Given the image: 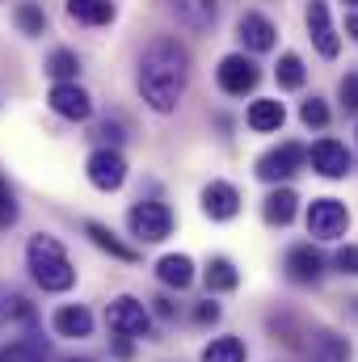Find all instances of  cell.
I'll list each match as a JSON object with an SVG mask.
<instances>
[{
    "label": "cell",
    "instance_id": "6da1fadb",
    "mask_svg": "<svg viewBox=\"0 0 358 362\" xmlns=\"http://www.w3.org/2000/svg\"><path fill=\"white\" fill-rule=\"evenodd\" d=\"M135 85H139V97L156 114H173L181 105V97H185V85H190V51L169 34L152 38L148 51L139 55Z\"/></svg>",
    "mask_w": 358,
    "mask_h": 362
},
{
    "label": "cell",
    "instance_id": "7a4b0ae2",
    "mask_svg": "<svg viewBox=\"0 0 358 362\" xmlns=\"http://www.w3.org/2000/svg\"><path fill=\"white\" fill-rule=\"evenodd\" d=\"M25 266H30V278H34L42 291H51V295L76 286V266H72L68 249H64L55 236H42V232L30 236V245H25Z\"/></svg>",
    "mask_w": 358,
    "mask_h": 362
},
{
    "label": "cell",
    "instance_id": "3957f363",
    "mask_svg": "<svg viewBox=\"0 0 358 362\" xmlns=\"http://www.w3.org/2000/svg\"><path fill=\"white\" fill-rule=\"evenodd\" d=\"M127 228L135 232V240H144V245H161V240L173 232V211H169L165 202H156V198L135 202V206L127 211Z\"/></svg>",
    "mask_w": 358,
    "mask_h": 362
},
{
    "label": "cell",
    "instance_id": "277c9868",
    "mask_svg": "<svg viewBox=\"0 0 358 362\" xmlns=\"http://www.w3.org/2000/svg\"><path fill=\"white\" fill-rule=\"evenodd\" d=\"M105 325H110L114 337H131V341H139V337L152 333V312H148L135 295H118V299L105 308Z\"/></svg>",
    "mask_w": 358,
    "mask_h": 362
},
{
    "label": "cell",
    "instance_id": "5b68a950",
    "mask_svg": "<svg viewBox=\"0 0 358 362\" xmlns=\"http://www.w3.org/2000/svg\"><path fill=\"white\" fill-rule=\"evenodd\" d=\"M346 228H350L346 202H337V198H312V206H308V232L316 240H337V236H346Z\"/></svg>",
    "mask_w": 358,
    "mask_h": 362
},
{
    "label": "cell",
    "instance_id": "8992f818",
    "mask_svg": "<svg viewBox=\"0 0 358 362\" xmlns=\"http://www.w3.org/2000/svg\"><path fill=\"white\" fill-rule=\"evenodd\" d=\"M215 81H219V89L228 93V97H245V93L258 89L262 68H258L249 55H224L219 68H215Z\"/></svg>",
    "mask_w": 358,
    "mask_h": 362
},
{
    "label": "cell",
    "instance_id": "52a82bcc",
    "mask_svg": "<svg viewBox=\"0 0 358 362\" xmlns=\"http://www.w3.org/2000/svg\"><path fill=\"white\" fill-rule=\"evenodd\" d=\"M304 160H308V148L304 144H278V148H270L266 156L258 160V177L270 181V185H278V181L295 177L304 169Z\"/></svg>",
    "mask_w": 358,
    "mask_h": 362
},
{
    "label": "cell",
    "instance_id": "ba28073f",
    "mask_svg": "<svg viewBox=\"0 0 358 362\" xmlns=\"http://www.w3.org/2000/svg\"><path fill=\"white\" fill-rule=\"evenodd\" d=\"M85 173H89V181L101 194H114V189H122V181H127V160H122L118 148H97L89 156V165H85Z\"/></svg>",
    "mask_w": 358,
    "mask_h": 362
},
{
    "label": "cell",
    "instance_id": "9c48e42d",
    "mask_svg": "<svg viewBox=\"0 0 358 362\" xmlns=\"http://www.w3.org/2000/svg\"><path fill=\"white\" fill-rule=\"evenodd\" d=\"M47 101H51V110L59 114V118H68V122H85L93 114V97L76 81H55L51 93H47Z\"/></svg>",
    "mask_w": 358,
    "mask_h": 362
},
{
    "label": "cell",
    "instance_id": "30bf717a",
    "mask_svg": "<svg viewBox=\"0 0 358 362\" xmlns=\"http://www.w3.org/2000/svg\"><path fill=\"white\" fill-rule=\"evenodd\" d=\"M308 34H312V47H316L325 59H337L342 34L333 30V17H329V4H325V0H308Z\"/></svg>",
    "mask_w": 358,
    "mask_h": 362
},
{
    "label": "cell",
    "instance_id": "8fae6325",
    "mask_svg": "<svg viewBox=\"0 0 358 362\" xmlns=\"http://www.w3.org/2000/svg\"><path fill=\"white\" fill-rule=\"evenodd\" d=\"M308 160H312V169H316L321 177H329V181H337V177L350 173V152H346V144H342V139H329V135L308 148Z\"/></svg>",
    "mask_w": 358,
    "mask_h": 362
},
{
    "label": "cell",
    "instance_id": "7c38bea8",
    "mask_svg": "<svg viewBox=\"0 0 358 362\" xmlns=\"http://www.w3.org/2000/svg\"><path fill=\"white\" fill-rule=\"evenodd\" d=\"M202 215L207 219H236L241 215V189L232 185V181H211L207 189H202Z\"/></svg>",
    "mask_w": 358,
    "mask_h": 362
},
{
    "label": "cell",
    "instance_id": "4fadbf2b",
    "mask_svg": "<svg viewBox=\"0 0 358 362\" xmlns=\"http://www.w3.org/2000/svg\"><path fill=\"white\" fill-rule=\"evenodd\" d=\"M236 38H241L249 51L266 55V51H274V42H278V30H274V21H270L266 13H241V21H236Z\"/></svg>",
    "mask_w": 358,
    "mask_h": 362
},
{
    "label": "cell",
    "instance_id": "5bb4252c",
    "mask_svg": "<svg viewBox=\"0 0 358 362\" xmlns=\"http://www.w3.org/2000/svg\"><path fill=\"white\" fill-rule=\"evenodd\" d=\"M282 270H287V278H291V282L312 286V282H321V274H325V257H321L312 245H295V249H287Z\"/></svg>",
    "mask_w": 358,
    "mask_h": 362
},
{
    "label": "cell",
    "instance_id": "9a60e30c",
    "mask_svg": "<svg viewBox=\"0 0 358 362\" xmlns=\"http://www.w3.org/2000/svg\"><path fill=\"white\" fill-rule=\"evenodd\" d=\"M173 17L190 34H207L215 25V13H219V0H169Z\"/></svg>",
    "mask_w": 358,
    "mask_h": 362
},
{
    "label": "cell",
    "instance_id": "2e32d148",
    "mask_svg": "<svg viewBox=\"0 0 358 362\" xmlns=\"http://www.w3.org/2000/svg\"><path fill=\"white\" fill-rule=\"evenodd\" d=\"M51 325H55V333H59V337L81 341V337H89V333H93V312L85 308V303H64V308L51 316Z\"/></svg>",
    "mask_w": 358,
    "mask_h": 362
},
{
    "label": "cell",
    "instance_id": "e0dca14e",
    "mask_svg": "<svg viewBox=\"0 0 358 362\" xmlns=\"http://www.w3.org/2000/svg\"><path fill=\"white\" fill-rule=\"evenodd\" d=\"M245 122H249V131L270 135V131H278V127L287 122V110H282V101H278V97H262V101H253V105H249Z\"/></svg>",
    "mask_w": 358,
    "mask_h": 362
},
{
    "label": "cell",
    "instance_id": "ac0fdd59",
    "mask_svg": "<svg viewBox=\"0 0 358 362\" xmlns=\"http://www.w3.org/2000/svg\"><path fill=\"white\" fill-rule=\"evenodd\" d=\"M308 362H350V341L337 333H316L308 341Z\"/></svg>",
    "mask_w": 358,
    "mask_h": 362
},
{
    "label": "cell",
    "instance_id": "d6986e66",
    "mask_svg": "<svg viewBox=\"0 0 358 362\" xmlns=\"http://www.w3.org/2000/svg\"><path fill=\"white\" fill-rule=\"evenodd\" d=\"M156 278H161L165 286H173V291H185V286L194 282V262H190L185 253H169V257L156 262Z\"/></svg>",
    "mask_w": 358,
    "mask_h": 362
},
{
    "label": "cell",
    "instance_id": "ffe728a7",
    "mask_svg": "<svg viewBox=\"0 0 358 362\" xmlns=\"http://www.w3.org/2000/svg\"><path fill=\"white\" fill-rule=\"evenodd\" d=\"M114 13V0H68V17L81 25H110Z\"/></svg>",
    "mask_w": 358,
    "mask_h": 362
},
{
    "label": "cell",
    "instance_id": "44dd1931",
    "mask_svg": "<svg viewBox=\"0 0 358 362\" xmlns=\"http://www.w3.org/2000/svg\"><path fill=\"white\" fill-rule=\"evenodd\" d=\"M202 278H207V291H211V295H224V291H236V286H241V270H236L228 257H211L207 270H202Z\"/></svg>",
    "mask_w": 358,
    "mask_h": 362
},
{
    "label": "cell",
    "instance_id": "7402d4cb",
    "mask_svg": "<svg viewBox=\"0 0 358 362\" xmlns=\"http://www.w3.org/2000/svg\"><path fill=\"white\" fill-rule=\"evenodd\" d=\"M85 236H89L101 253H110V257H118V262H135V249H131V245H122V240H118V236H114L105 223L89 219V223H85Z\"/></svg>",
    "mask_w": 358,
    "mask_h": 362
},
{
    "label": "cell",
    "instance_id": "603a6c76",
    "mask_svg": "<svg viewBox=\"0 0 358 362\" xmlns=\"http://www.w3.org/2000/svg\"><path fill=\"white\" fill-rule=\"evenodd\" d=\"M295 189H274L266 202H262V215H266L270 228H287L291 219H295Z\"/></svg>",
    "mask_w": 358,
    "mask_h": 362
},
{
    "label": "cell",
    "instance_id": "cb8c5ba5",
    "mask_svg": "<svg viewBox=\"0 0 358 362\" xmlns=\"http://www.w3.org/2000/svg\"><path fill=\"white\" fill-rule=\"evenodd\" d=\"M13 21H17V30H21L25 38L47 34V13H42V4H34V0H21V4L13 8Z\"/></svg>",
    "mask_w": 358,
    "mask_h": 362
},
{
    "label": "cell",
    "instance_id": "d4e9b609",
    "mask_svg": "<svg viewBox=\"0 0 358 362\" xmlns=\"http://www.w3.org/2000/svg\"><path fill=\"white\" fill-rule=\"evenodd\" d=\"M274 76H278V89H304V81H308V68H304V59H299L295 51H287V55L278 59Z\"/></svg>",
    "mask_w": 358,
    "mask_h": 362
},
{
    "label": "cell",
    "instance_id": "484cf974",
    "mask_svg": "<svg viewBox=\"0 0 358 362\" xmlns=\"http://www.w3.org/2000/svg\"><path fill=\"white\" fill-rule=\"evenodd\" d=\"M245 341L241 337H215L207 350H202V362H245Z\"/></svg>",
    "mask_w": 358,
    "mask_h": 362
},
{
    "label": "cell",
    "instance_id": "4316f807",
    "mask_svg": "<svg viewBox=\"0 0 358 362\" xmlns=\"http://www.w3.org/2000/svg\"><path fill=\"white\" fill-rule=\"evenodd\" d=\"M47 72H51L55 81H76V72H81V59H76V51H68V47L51 51V59H47Z\"/></svg>",
    "mask_w": 358,
    "mask_h": 362
},
{
    "label": "cell",
    "instance_id": "83f0119b",
    "mask_svg": "<svg viewBox=\"0 0 358 362\" xmlns=\"http://www.w3.org/2000/svg\"><path fill=\"white\" fill-rule=\"evenodd\" d=\"M42 358H47V350L38 341H8V346H0V362H42Z\"/></svg>",
    "mask_w": 358,
    "mask_h": 362
},
{
    "label": "cell",
    "instance_id": "f1b7e54d",
    "mask_svg": "<svg viewBox=\"0 0 358 362\" xmlns=\"http://www.w3.org/2000/svg\"><path fill=\"white\" fill-rule=\"evenodd\" d=\"M299 122L312 127V131H325V127H329V105H325L321 97H308V101L299 105Z\"/></svg>",
    "mask_w": 358,
    "mask_h": 362
},
{
    "label": "cell",
    "instance_id": "f546056e",
    "mask_svg": "<svg viewBox=\"0 0 358 362\" xmlns=\"http://www.w3.org/2000/svg\"><path fill=\"white\" fill-rule=\"evenodd\" d=\"M13 223H17V198H13L8 181L0 177V232H4V228H13Z\"/></svg>",
    "mask_w": 358,
    "mask_h": 362
},
{
    "label": "cell",
    "instance_id": "4dcf8cb0",
    "mask_svg": "<svg viewBox=\"0 0 358 362\" xmlns=\"http://www.w3.org/2000/svg\"><path fill=\"white\" fill-rule=\"evenodd\" d=\"M337 93H342V110H346V114H358V72L342 76Z\"/></svg>",
    "mask_w": 358,
    "mask_h": 362
},
{
    "label": "cell",
    "instance_id": "1f68e13d",
    "mask_svg": "<svg viewBox=\"0 0 358 362\" xmlns=\"http://www.w3.org/2000/svg\"><path fill=\"white\" fill-rule=\"evenodd\" d=\"M333 266L342 274H354L358 278V245H342V249L333 253Z\"/></svg>",
    "mask_w": 358,
    "mask_h": 362
},
{
    "label": "cell",
    "instance_id": "d6a6232c",
    "mask_svg": "<svg viewBox=\"0 0 358 362\" xmlns=\"http://www.w3.org/2000/svg\"><path fill=\"white\" fill-rule=\"evenodd\" d=\"M97 135L105 139V148H118V144L127 139V135H122V122H101V127H97Z\"/></svg>",
    "mask_w": 358,
    "mask_h": 362
},
{
    "label": "cell",
    "instance_id": "836d02e7",
    "mask_svg": "<svg viewBox=\"0 0 358 362\" xmlns=\"http://www.w3.org/2000/svg\"><path fill=\"white\" fill-rule=\"evenodd\" d=\"M215 320H219V303L202 299V303L194 308V325H215Z\"/></svg>",
    "mask_w": 358,
    "mask_h": 362
},
{
    "label": "cell",
    "instance_id": "e575fe53",
    "mask_svg": "<svg viewBox=\"0 0 358 362\" xmlns=\"http://www.w3.org/2000/svg\"><path fill=\"white\" fill-rule=\"evenodd\" d=\"M8 316H17V320H34V308H30V299L13 295V299H8Z\"/></svg>",
    "mask_w": 358,
    "mask_h": 362
},
{
    "label": "cell",
    "instance_id": "d590c367",
    "mask_svg": "<svg viewBox=\"0 0 358 362\" xmlns=\"http://www.w3.org/2000/svg\"><path fill=\"white\" fill-rule=\"evenodd\" d=\"M114 354H118V358H131V354H135V341H131V337H114Z\"/></svg>",
    "mask_w": 358,
    "mask_h": 362
},
{
    "label": "cell",
    "instance_id": "8d00e7d4",
    "mask_svg": "<svg viewBox=\"0 0 358 362\" xmlns=\"http://www.w3.org/2000/svg\"><path fill=\"white\" fill-rule=\"evenodd\" d=\"M156 316H161V320H173V316H178L173 299H156Z\"/></svg>",
    "mask_w": 358,
    "mask_h": 362
},
{
    "label": "cell",
    "instance_id": "74e56055",
    "mask_svg": "<svg viewBox=\"0 0 358 362\" xmlns=\"http://www.w3.org/2000/svg\"><path fill=\"white\" fill-rule=\"evenodd\" d=\"M346 34H350V38L358 42V8L350 13V17H346Z\"/></svg>",
    "mask_w": 358,
    "mask_h": 362
},
{
    "label": "cell",
    "instance_id": "f35d334b",
    "mask_svg": "<svg viewBox=\"0 0 358 362\" xmlns=\"http://www.w3.org/2000/svg\"><path fill=\"white\" fill-rule=\"evenodd\" d=\"M68 362H93V358H68Z\"/></svg>",
    "mask_w": 358,
    "mask_h": 362
},
{
    "label": "cell",
    "instance_id": "ab89813d",
    "mask_svg": "<svg viewBox=\"0 0 358 362\" xmlns=\"http://www.w3.org/2000/svg\"><path fill=\"white\" fill-rule=\"evenodd\" d=\"M346 4H358V0H346Z\"/></svg>",
    "mask_w": 358,
    "mask_h": 362
}]
</instances>
